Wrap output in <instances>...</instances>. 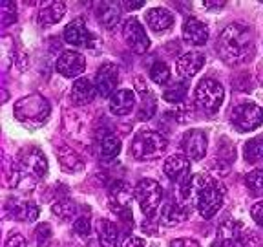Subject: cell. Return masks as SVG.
Wrapping results in <instances>:
<instances>
[{
	"instance_id": "obj_31",
	"label": "cell",
	"mask_w": 263,
	"mask_h": 247,
	"mask_svg": "<svg viewBox=\"0 0 263 247\" xmlns=\"http://www.w3.org/2000/svg\"><path fill=\"white\" fill-rule=\"evenodd\" d=\"M121 152V141L117 136H106L101 141V154L104 157H115Z\"/></svg>"
},
{
	"instance_id": "obj_16",
	"label": "cell",
	"mask_w": 263,
	"mask_h": 247,
	"mask_svg": "<svg viewBox=\"0 0 263 247\" xmlns=\"http://www.w3.org/2000/svg\"><path fill=\"white\" fill-rule=\"evenodd\" d=\"M183 39L192 46H203L209 41V28L197 19H186L183 24Z\"/></svg>"
},
{
	"instance_id": "obj_38",
	"label": "cell",
	"mask_w": 263,
	"mask_h": 247,
	"mask_svg": "<svg viewBox=\"0 0 263 247\" xmlns=\"http://www.w3.org/2000/svg\"><path fill=\"white\" fill-rule=\"evenodd\" d=\"M6 247H26V238L22 235H11L6 242Z\"/></svg>"
},
{
	"instance_id": "obj_26",
	"label": "cell",
	"mask_w": 263,
	"mask_h": 247,
	"mask_svg": "<svg viewBox=\"0 0 263 247\" xmlns=\"http://www.w3.org/2000/svg\"><path fill=\"white\" fill-rule=\"evenodd\" d=\"M263 157V136L247 141L245 145V160L249 163H256Z\"/></svg>"
},
{
	"instance_id": "obj_4",
	"label": "cell",
	"mask_w": 263,
	"mask_h": 247,
	"mask_svg": "<svg viewBox=\"0 0 263 247\" xmlns=\"http://www.w3.org/2000/svg\"><path fill=\"white\" fill-rule=\"evenodd\" d=\"M166 150V139L161 134L152 130L139 132L134 141H132L130 154L132 157H136L137 161H146V160H156Z\"/></svg>"
},
{
	"instance_id": "obj_34",
	"label": "cell",
	"mask_w": 263,
	"mask_h": 247,
	"mask_svg": "<svg viewBox=\"0 0 263 247\" xmlns=\"http://www.w3.org/2000/svg\"><path fill=\"white\" fill-rule=\"evenodd\" d=\"M73 231L79 236H90V216H79L73 222Z\"/></svg>"
},
{
	"instance_id": "obj_19",
	"label": "cell",
	"mask_w": 263,
	"mask_h": 247,
	"mask_svg": "<svg viewBox=\"0 0 263 247\" xmlns=\"http://www.w3.org/2000/svg\"><path fill=\"white\" fill-rule=\"evenodd\" d=\"M136 107V94L132 90L115 92L110 99V110L115 115H128Z\"/></svg>"
},
{
	"instance_id": "obj_8",
	"label": "cell",
	"mask_w": 263,
	"mask_h": 247,
	"mask_svg": "<svg viewBox=\"0 0 263 247\" xmlns=\"http://www.w3.org/2000/svg\"><path fill=\"white\" fill-rule=\"evenodd\" d=\"M123 37L126 41V44L130 46L136 54H144L150 48V39H148L146 31L141 26V22L137 19H128L123 26Z\"/></svg>"
},
{
	"instance_id": "obj_39",
	"label": "cell",
	"mask_w": 263,
	"mask_h": 247,
	"mask_svg": "<svg viewBox=\"0 0 263 247\" xmlns=\"http://www.w3.org/2000/svg\"><path fill=\"white\" fill-rule=\"evenodd\" d=\"M123 247H146V243H144V240H143V238L132 236V238H128L126 242L123 243Z\"/></svg>"
},
{
	"instance_id": "obj_30",
	"label": "cell",
	"mask_w": 263,
	"mask_h": 247,
	"mask_svg": "<svg viewBox=\"0 0 263 247\" xmlns=\"http://www.w3.org/2000/svg\"><path fill=\"white\" fill-rule=\"evenodd\" d=\"M186 92H189V88H186L185 82H177V84H172V86H168L164 90L163 97L168 103H181L186 97Z\"/></svg>"
},
{
	"instance_id": "obj_37",
	"label": "cell",
	"mask_w": 263,
	"mask_h": 247,
	"mask_svg": "<svg viewBox=\"0 0 263 247\" xmlns=\"http://www.w3.org/2000/svg\"><path fill=\"white\" fill-rule=\"evenodd\" d=\"M170 247H201V245L192 238H177L170 243Z\"/></svg>"
},
{
	"instance_id": "obj_2",
	"label": "cell",
	"mask_w": 263,
	"mask_h": 247,
	"mask_svg": "<svg viewBox=\"0 0 263 247\" xmlns=\"http://www.w3.org/2000/svg\"><path fill=\"white\" fill-rule=\"evenodd\" d=\"M216 49L227 64H241L254 54V35L247 26L230 24L218 37Z\"/></svg>"
},
{
	"instance_id": "obj_28",
	"label": "cell",
	"mask_w": 263,
	"mask_h": 247,
	"mask_svg": "<svg viewBox=\"0 0 263 247\" xmlns=\"http://www.w3.org/2000/svg\"><path fill=\"white\" fill-rule=\"evenodd\" d=\"M75 210H77V205H75L71 200H61V202H57L53 205V214L57 218L64 220V222L73 218Z\"/></svg>"
},
{
	"instance_id": "obj_15",
	"label": "cell",
	"mask_w": 263,
	"mask_h": 247,
	"mask_svg": "<svg viewBox=\"0 0 263 247\" xmlns=\"http://www.w3.org/2000/svg\"><path fill=\"white\" fill-rule=\"evenodd\" d=\"M164 176L168 178L170 181H185L189 178L190 170V160L183 154H174V156L166 157L164 161Z\"/></svg>"
},
{
	"instance_id": "obj_6",
	"label": "cell",
	"mask_w": 263,
	"mask_h": 247,
	"mask_svg": "<svg viewBox=\"0 0 263 247\" xmlns=\"http://www.w3.org/2000/svg\"><path fill=\"white\" fill-rule=\"evenodd\" d=\"M136 200L139 202V207L144 216L152 218L156 210L159 209L161 200H163V189L157 181L154 180H141L136 185Z\"/></svg>"
},
{
	"instance_id": "obj_1",
	"label": "cell",
	"mask_w": 263,
	"mask_h": 247,
	"mask_svg": "<svg viewBox=\"0 0 263 247\" xmlns=\"http://www.w3.org/2000/svg\"><path fill=\"white\" fill-rule=\"evenodd\" d=\"M179 205L186 213L196 205L203 218H212L221 209L225 189L209 176H189L179 187Z\"/></svg>"
},
{
	"instance_id": "obj_23",
	"label": "cell",
	"mask_w": 263,
	"mask_h": 247,
	"mask_svg": "<svg viewBox=\"0 0 263 247\" xmlns=\"http://www.w3.org/2000/svg\"><path fill=\"white\" fill-rule=\"evenodd\" d=\"M66 13V4L64 2H49L46 8L41 9L39 13V24L41 26H51L57 24Z\"/></svg>"
},
{
	"instance_id": "obj_33",
	"label": "cell",
	"mask_w": 263,
	"mask_h": 247,
	"mask_svg": "<svg viewBox=\"0 0 263 247\" xmlns=\"http://www.w3.org/2000/svg\"><path fill=\"white\" fill-rule=\"evenodd\" d=\"M4 169H6V180H8V183L11 187H15L16 183H18V180H21V169H18V165H16L15 161L6 160Z\"/></svg>"
},
{
	"instance_id": "obj_12",
	"label": "cell",
	"mask_w": 263,
	"mask_h": 247,
	"mask_svg": "<svg viewBox=\"0 0 263 247\" xmlns=\"http://www.w3.org/2000/svg\"><path fill=\"white\" fill-rule=\"evenodd\" d=\"M117 82H119L117 66L103 64L99 68L97 75H95V88H97V94L101 97H110L115 88H117Z\"/></svg>"
},
{
	"instance_id": "obj_18",
	"label": "cell",
	"mask_w": 263,
	"mask_h": 247,
	"mask_svg": "<svg viewBox=\"0 0 263 247\" xmlns=\"http://www.w3.org/2000/svg\"><path fill=\"white\" fill-rule=\"evenodd\" d=\"M146 24L152 31L164 33L174 26V15L164 8H152L146 11Z\"/></svg>"
},
{
	"instance_id": "obj_14",
	"label": "cell",
	"mask_w": 263,
	"mask_h": 247,
	"mask_svg": "<svg viewBox=\"0 0 263 247\" xmlns=\"http://www.w3.org/2000/svg\"><path fill=\"white\" fill-rule=\"evenodd\" d=\"M64 41L71 46H82V48H91L93 46V35L88 31L82 19H75L64 29Z\"/></svg>"
},
{
	"instance_id": "obj_35",
	"label": "cell",
	"mask_w": 263,
	"mask_h": 247,
	"mask_svg": "<svg viewBox=\"0 0 263 247\" xmlns=\"http://www.w3.org/2000/svg\"><path fill=\"white\" fill-rule=\"evenodd\" d=\"M49 236H51V227H49V223H41V225L37 227V242L42 245Z\"/></svg>"
},
{
	"instance_id": "obj_11",
	"label": "cell",
	"mask_w": 263,
	"mask_h": 247,
	"mask_svg": "<svg viewBox=\"0 0 263 247\" xmlns=\"http://www.w3.org/2000/svg\"><path fill=\"white\" fill-rule=\"evenodd\" d=\"M181 148H183V152H185L186 157L194 161H199L205 157V152H206V136L203 130H189L183 136L181 139Z\"/></svg>"
},
{
	"instance_id": "obj_3",
	"label": "cell",
	"mask_w": 263,
	"mask_h": 247,
	"mask_svg": "<svg viewBox=\"0 0 263 247\" xmlns=\"http://www.w3.org/2000/svg\"><path fill=\"white\" fill-rule=\"evenodd\" d=\"M49 110H51L49 103L39 94H31L28 97L18 99L15 108H13L16 119L21 123L29 125V127H39V125L44 123L48 119Z\"/></svg>"
},
{
	"instance_id": "obj_17",
	"label": "cell",
	"mask_w": 263,
	"mask_h": 247,
	"mask_svg": "<svg viewBox=\"0 0 263 247\" xmlns=\"http://www.w3.org/2000/svg\"><path fill=\"white\" fill-rule=\"evenodd\" d=\"M205 64V55L199 51H189V54L181 55L177 61V74L183 79H190L201 70Z\"/></svg>"
},
{
	"instance_id": "obj_22",
	"label": "cell",
	"mask_w": 263,
	"mask_h": 247,
	"mask_svg": "<svg viewBox=\"0 0 263 247\" xmlns=\"http://www.w3.org/2000/svg\"><path fill=\"white\" fill-rule=\"evenodd\" d=\"M119 227L110 220L99 222V242L101 247H117L119 243Z\"/></svg>"
},
{
	"instance_id": "obj_21",
	"label": "cell",
	"mask_w": 263,
	"mask_h": 247,
	"mask_svg": "<svg viewBox=\"0 0 263 247\" xmlns=\"http://www.w3.org/2000/svg\"><path fill=\"white\" fill-rule=\"evenodd\" d=\"M95 94H97V88L90 79H77L73 82V88H71V101L82 107V104L91 103Z\"/></svg>"
},
{
	"instance_id": "obj_41",
	"label": "cell",
	"mask_w": 263,
	"mask_h": 247,
	"mask_svg": "<svg viewBox=\"0 0 263 247\" xmlns=\"http://www.w3.org/2000/svg\"><path fill=\"white\" fill-rule=\"evenodd\" d=\"M227 2H203V6H205V8H223V6H225Z\"/></svg>"
},
{
	"instance_id": "obj_7",
	"label": "cell",
	"mask_w": 263,
	"mask_h": 247,
	"mask_svg": "<svg viewBox=\"0 0 263 247\" xmlns=\"http://www.w3.org/2000/svg\"><path fill=\"white\" fill-rule=\"evenodd\" d=\"M232 123L239 132L256 130L263 125V110L254 103H243L232 110Z\"/></svg>"
},
{
	"instance_id": "obj_42",
	"label": "cell",
	"mask_w": 263,
	"mask_h": 247,
	"mask_svg": "<svg viewBox=\"0 0 263 247\" xmlns=\"http://www.w3.org/2000/svg\"><path fill=\"white\" fill-rule=\"evenodd\" d=\"M212 247H223V242H221V240H218V242L212 243Z\"/></svg>"
},
{
	"instance_id": "obj_40",
	"label": "cell",
	"mask_w": 263,
	"mask_h": 247,
	"mask_svg": "<svg viewBox=\"0 0 263 247\" xmlns=\"http://www.w3.org/2000/svg\"><path fill=\"white\" fill-rule=\"evenodd\" d=\"M123 6L126 9H137V8H143L144 2L143 0H139V2H123Z\"/></svg>"
},
{
	"instance_id": "obj_9",
	"label": "cell",
	"mask_w": 263,
	"mask_h": 247,
	"mask_svg": "<svg viewBox=\"0 0 263 247\" xmlns=\"http://www.w3.org/2000/svg\"><path fill=\"white\" fill-rule=\"evenodd\" d=\"M21 165L33 178H44L48 174V160L44 152L37 147H28L21 152Z\"/></svg>"
},
{
	"instance_id": "obj_27",
	"label": "cell",
	"mask_w": 263,
	"mask_h": 247,
	"mask_svg": "<svg viewBox=\"0 0 263 247\" xmlns=\"http://www.w3.org/2000/svg\"><path fill=\"white\" fill-rule=\"evenodd\" d=\"M150 79H152L156 84H166L170 81V68L166 62L157 61L150 68Z\"/></svg>"
},
{
	"instance_id": "obj_29",
	"label": "cell",
	"mask_w": 263,
	"mask_h": 247,
	"mask_svg": "<svg viewBox=\"0 0 263 247\" xmlns=\"http://www.w3.org/2000/svg\"><path fill=\"white\" fill-rule=\"evenodd\" d=\"M245 183L254 196H263V170L261 169L252 170V172L247 174Z\"/></svg>"
},
{
	"instance_id": "obj_36",
	"label": "cell",
	"mask_w": 263,
	"mask_h": 247,
	"mask_svg": "<svg viewBox=\"0 0 263 247\" xmlns=\"http://www.w3.org/2000/svg\"><path fill=\"white\" fill-rule=\"evenodd\" d=\"M251 214H252V220H254L259 227H263V202L256 203V205L251 209Z\"/></svg>"
},
{
	"instance_id": "obj_5",
	"label": "cell",
	"mask_w": 263,
	"mask_h": 247,
	"mask_svg": "<svg viewBox=\"0 0 263 247\" xmlns=\"http://www.w3.org/2000/svg\"><path fill=\"white\" fill-rule=\"evenodd\" d=\"M223 97H225V90L221 82L212 77L201 79L196 86V104L203 112H209V114L218 112L223 103Z\"/></svg>"
},
{
	"instance_id": "obj_25",
	"label": "cell",
	"mask_w": 263,
	"mask_h": 247,
	"mask_svg": "<svg viewBox=\"0 0 263 247\" xmlns=\"http://www.w3.org/2000/svg\"><path fill=\"white\" fill-rule=\"evenodd\" d=\"M11 214L13 218L21 222H35L39 216V207L33 202H18L13 205Z\"/></svg>"
},
{
	"instance_id": "obj_10",
	"label": "cell",
	"mask_w": 263,
	"mask_h": 247,
	"mask_svg": "<svg viewBox=\"0 0 263 247\" xmlns=\"http://www.w3.org/2000/svg\"><path fill=\"white\" fill-rule=\"evenodd\" d=\"M136 196V190H132V187L128 185L126 181H114L108 189V200H110V205L114 210L117 213H124L128 214L130 210V203H132V198Z\"/></svg>"
},
{
	"instance_id": "obj_13",
	"label": "cell",
	"mask_w": 263,
	"mask_h": 247,
	"mask_svg": "<svg viewBox=\"0 0 263 247\" xmlns=\"http://www.w3.org/2000/svg\"><path fill=\"white\" fill-rule=\"evenodd\" d=\"M86 68V59L79 51H64L57 61V72L64 77H79Z\"/></svg>"
},
{
	"instance_id": "obj_20",
	"label": "cell",
	"mask_w": 263,
	"mask_h": 247,
	"mask_svg": "<svg viewBox=\"0 0 263 247\" xmlns=\"http://www.w3.org/2000/svg\"><path fill=\"white\" fill-rule=\"evenodd\" d=\"M97 19L106 29L115 28L121 21V4H117V2H99Z\"/></svg>"
},
{
	"instance_id": "obj_32",
	"label": "cell",
	"mask_w": 263,
	"mask_h": 247,
	"mask_svg": "<svg viewBox=\"0 0 263 247\" xmlns=\"http://www.w3.org/2000/svg\"><path fill=\"white\" fill-rule=\"evenodd\" d=\"M16 21V11L13 2H0V22L2 26H9L11 22Z\"/></svg>"
},
{
	"instance_id": "obj_24",
	"label": "cell",
	"mask_w": 263,
	"mask_h": 247,
	"mask_svg": "<svg viewBox=\"0 0 263 247\" xmlns=\"http://www.w3.org/2000/svg\"><path fill=\"white\" fill-rule=\"evenodd\" d=\"M186 209L179 205V203H166L161 210V222L164 225H179L181 222H185L186 220Z\"/></svg>"
}]
</instances>
